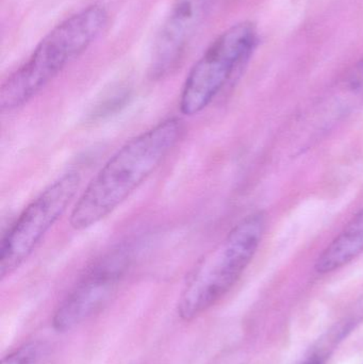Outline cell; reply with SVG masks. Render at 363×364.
<instances>
[{"label":"cell","mask_w":363,"mask_h":364,"mask_svg":"<svg viewBox=\"0 0 363 364\" xmlns=\"http://www.w3.org/2000/svg\"><path fill=\"white\" fill-rule=\"evenodd\" d=\"M185 129L180 119L170 117L117 149L77 199L70 227L87 230L112 214L164 164L183 140Z\"/></svg>","instance_id":"cell-1"},{"label":"cell","mask_w":363,"mask_h":364,"mask_svg":"<svg viewBox=\"0 0 363 364\" xmlns=\"http://www.w3.org/2000/svg\"><path fill=\"white\" fill-rule=\"evenodd\" d=\"M109 21L102 4H92L51 29L30 57L2 83L0 109L12 111L40 94L70 62L85 53Z\"/></svg>","instance_id":"cell-2"},{"label":"cell","mask_w":363,"mask_h":364,"mask_svg":"<svg viewBox=\"0 0 363 364\" xmlns=\"http://www.w3.org/2000/svg\"><path fill=\"white\" fill-rule=\"evenodd\" d=\"M266 227L264 212L245 216L198 261L179 297L181 320H195L234 288L255 257Z\"/></svg>","instance_id":"cell-3"},{"label":"cell","mask_w":363,"mask_h":364,"mask_svg":"<svg viewBox=\"0 0 363 364\" xmlns=\"http://www.w3.org/2000/svg\"><path fill=\"white\" fill-rule=\"evenodd\" d=\"M257 41L251 21H241L220 34L188 74L179 98V110L194 117L208 108L239 65L251 55Z\"/></svg>","instance_id":"cell-4"},{"label":"cell","mask_w":363,"mask_h":364,"mask_svg":"<svg viewBox=\"0 0 363 364\" xmlns=\"http://www.w3.org/2000/svg\"><path fill=\"white\" fill-rule=\"evenodd\" d=\"M81 176L70 171L49 184L17 216L0 246V278L12 275L36 252L65 213L80 188Z\"/></svg>","instance_id":"cell-5"},{"label":"cell","mask_w":363,"mask_h":364,"mask_svg":"<svg viewBox=\"0 0 363 364\" xmlns=\"http://www.w3.org/2000/svg\"><path fill=\"white\" fill-rule=\"evenodd\" d=\"M131 250L129 246L114 248L85 272L53 314L55 331H72L110 303L131 267Z\"/></svg>","instance_id":"cell-6"},{"label":"cell","mask_w":363,"mask_h":364,"mask_svg":"<svg viewBox=\"0 0 363 364\" xmlns=\"http://www.w3.org/2000/svg\"><path fill=\"white\" fill-rule=\"evenodd\" d=\"M217 0H176L153 45L151 73L166 76L178 63Z\"/></svg>","instance_id":"cell-7"},{"label":"cell","mask_w":363,"mask_h":364,"mask_svg":"<svg viewBox=\"0 0 363 364\" xmlns=\"http://www.w3.org/2000/svg\"><path fill=\"white\" fill-rule=\"evenodd\" d=\"M363 252V210L322 252L315 262L319 274H330L355 260Z\"/></svg>","instance_id":"cell-8"},{"label":"cell","mask_w":363,"mask_h":364,"mask_svg":"<svg viewBox=\"0 0 363 364\" xmlns=\"http://www.w3.org/2000/svg\"><path fill=\"white\" fill-rule=\"evenodd\" d=\"M42 344L29 342L23 344L2 359L1 364H36L42 354Z\"/></svg>","instance_id":"cell-9"},{"label":"cell","mask_w":363,"mask_h":364,"mask_svg":"<svg viewBox=\"0 0 363 364\" xmlns=\"http://www.w3.org/2000/svg\"><path fill=\"white\" fill-rule=\"evenodd\" d=\"M347 85L352 91L363 95V58L354 66L349 75Z\"/></svg>","instance_id":"cell-10"},{"label":"cell","mask_w":363,"mask_h":364,"mask_svg":"<svg viewBox=\"0 0 363 364\" xmlns=\"http://www.w3.org/2000/svg\"><path fill=\"white\" fill-rule=\"evenodd\" d=\"M304 364H325L323 357L321 356H313V358L307 360Z\"/></svg>","instance_id":"cell-11"}]
</instances>
